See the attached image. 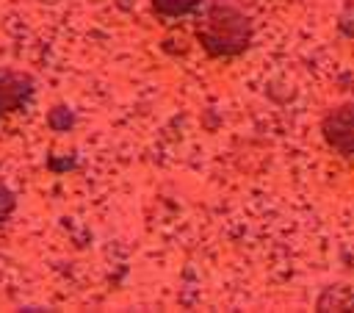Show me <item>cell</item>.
<instances>
[{
  "label": "cell",
  "mask_w": 354,
  "mask_h": 313,
  "mask_svg": "<svg viewBox=\"0 0 354 313\" xmlns=\"http://www.w3.org/2000/svg\"><path fill=\"white\" fill-rule=\"evenodd\" d=\"M324 133L329 144L346 155L354 152V105H340L324 119Z\"/></svg>",
  "instance_id": "cell-3"
},
{
  "label": "cell",
  "mask_w": 354,
  "mask_h": 313,
  "mask_svg": "<svg viewBox=\"0 0 354 313\" xmlns=\"http://www.w3.org/2000/svg\"><path fill=\"white\" fill-rule=\"evenodd\" d=\"M14 208H17L14 191H11V188H6V186H0V222H6V219L14 213Z\"/></svg>",
  "instance_id": "cell-5"
},
{
  "label": "cell",
  "mask_w": 354,
  "mask_h": 313,
  "mask_svg": "<svg viewBox=\"0 0 354 313\" xmlns=\"http://www.w3.org/2000/svg\"><path fill=\"white\" fill-rule=\"evenodd\" d=\"M47 122H50V127H53V130H66V127L72 125V114H69L66 108H53Z\"/></svg>",
  "instance_id": "cell-6"
},
{
  "label": "cell",
  "mask_w": 354,
  "mask_h": 313,
  "mask_svg": "<svg viewBox=\"0 0 354 313\" xmlns=\"http://www.w3.org/2000/svg\"><path fill=\"white\" fill-rule=\"evenodd\" d=\"M152 6H155V11H158V14L180 17V14L191 11V8H196V6H199V0H152Z\"/></svg>",
  "instance_id": "cell-4"
},
{
  "label": "cell",
  "mask_w": 354,
  "mask_h": 313,
  "mask_svg": "<svg viewBox=\"0 0 354 313\" xmlns=\"http://www.w3.org/2000/svg\"><path fill=\"white\" fill-rule=\"evenodd\" d=\"M199 39L210 55H235L249 42V19L232 6H213L199 25Z\"/></svg>",
  "instance_id": "cell-1"
},
{
  "label": "cell",
  "mask_w": 354,
  "mask_h": 313,
  "mask_svg": "<svg viewBox=\"0 0 354 313\" xmlns=\"http://www.w3.org/2000/svg\"><path fill=\"white\" fill-rule=\"evenodd\" d=\"M33 94V78L17 69H0V116L19 111Z\"/></svg>",
  "instance_id": "cell-2"
}]
</instances>
